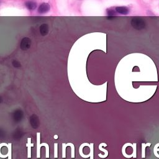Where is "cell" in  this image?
<instances>
[{"mask_svg":"<svg viewBox=\"0 0 159 159\" xmlns=\"http://www.w3.org/2000/svg\"><path fill=\"white\" fill-rule=\"evenodd\" d=\"M131 24L132 26L137 30H141L144 29L146 27V22L145 20L141 18H133L131 21Z\"/></svg>","mask_w":159,"mask_h":159,"instance_id":"1","label":"cell"},{"mask_svg":"<svg viewBox=\"0 0 159 159\" xmlns=\"http://www.w3.org/2000/svg\"><path fill=\"white\" fill-rule=\"evenodd\" d=\"M31 46V40L29 37H24L20 44V48L23 50H28Z\"/></svg>","mask_w":159,"mask_h":159,"instance_id":"2","label":"cell"},{"mask_svg":"<svg viewBox=\"0 0 159 159\" xmlns=\"http://www.w3.org/2000/svg\"><path fill=\"white\" fill-rule=\"evenodd\" d=\"M50 9V6L49 3H43L39 6L37 9V11L39 14H43L48 13Z\"/></svg>","mask_w":159,"mask_h":159,"instance_id":"3","label":"cell"},{"mask_svg":"<svg viewBox=\"0 0 159 159\" xmlns=\"http://www.w3.org/2000/svg\"><path fill=\"white\" fill-rule=\"evenodd\" d=\"M30 124L34 129H37L39 126V117L33 114L30 117Z\"/></svg>","mask_w":159,"mask_h":159,"instance_id":"4","label":"cell"},{"mask_svg":"<svg viewBox=\"0 0 159 159\" xmlns=\"http://www.w3.org/2000/svg\"><path fill=\"white\" fill-rule=\"evenodd\" d=\"M23 112L20 110H16V111H14L13 114L14 120L16 122H19L21 121L23 118Z\"/></svg>","mask_w":159,"mask_h":159,"instance_id":"5","label":"cell"},{"mask_svg":"<svg viewBox=\"0 0 159 159\" xmlns=\"http://www.w3.org/2000/svg\"><path fill=\"white\" fill-rule=\"evenodd\" d=\"M39 31L40 34L42 35V36H45L49 34V25L47 24H42L40 25L39 28Z\"/></svg>","mask_w":159,"mask_h":159,"instance_id":"6","label":"cell"},{"mask_svg":"<svg viewBox=\"0 0 159 159\" xmlns=\"http://www.w3.org/2000/svg\"><path fill=\"white\" fill-rule=\"evenodd\" d=\"M115 10L116 13L123 15H127L130 12L129 9L126 6H117L115 8Z\"/></svg>","mask_w":159,"mask_h":159,"instance_id":"7","label":"cell"},{"mask_svg":"<svg viewBox=\"0 0 159 159\" xmlns=\"http://www.w3.org/2000/svg\"><path fill=\"white\" fill-rule=\"evenodd\" d=\"M25 6L30 11H34L37 8V3L34 1H28L25 3Z\"/></svg>","mask_w":159,"mask_h":159,"instance_id":"8","label":"cell"},{"mask_svg":"<svg viewBox=\"0 0 159 159\" xmlns=\"http://www.w3.org/2000/svg\"><path fill=\"white\" fill-rule=\"evenodd\" d=\"M37 158H40V147L42 146H44L45 145V143H42V144H40V132L37 133Z\"/></svg>","mask_w":159,"mask_h":159,"instance_id":"9","label":"cell"},{"mask_svg":"<svg viewBox=\"0 0 159 159\" xmlns=\"http://www.w3.org/2000/svg\"><path fill=\"white\" fill-rule=\"evenodd\" d=\"M151 146V143H142V158H146V148L147 147H150Z\"/></svg>","mask_w":159,"mask_h":159,"instance_id":"10","label":"cell"},{"mask_svg":"<svg viewBox=\"0 0 159 159\" xmlns=\"http://www.w3.org/2000/svg\"><path fill=\"white\" fill-rule=\"evenodd\" d=\"M106 14L107 15V16H116V10L111 9V8L107 9Z\"/></svg>","mask_w":159,"mask_h":159,"instance_id":"11","label":"cell"},{"mask_svg":"<svg viewBox=\"0 0 159 159\" xmlns=\"http://www.w3.org/2000/svg\"><path fill=\"white\" fill-rule=\"evenodd\" d=\"M34 145L32 144V143H30V138H29L28 139V143L26 144V146L28 147V158H30L31 157V147H33Z\"/></svg>","mask_w":159,"mask_h":159,"instance_id":"12","label":"cell"},{"mask_svg":"<svg viewBox=\"0 0 159 159\" xmlns=\"http://www.w3.org/2000/svg\"><path fill=\"white\" fill-rule=\"evenodd\" d=\"M12 65H13V66H14V67H15V68H19V67H20V66H21V65H20V63L19 62V61L16 60H14L12 61Z\"/></svg>","mask_w":159,"mask_h":159,"instance_id":"13","label":"cell"},{"mask_svg":"<svg viewBox=\"0 0 159 159\" xmlns=\"http://www.w3.org/2000/svg\"><path fill=\"white\" fill-rule=\"evenodd\" d=\"M105 143H101V144L100 145V146H99V149H100V151H102V152H103L105 153V157H106L107 156V155H108V152H107V151H106V150L104 149V148H102V146H103V145H105Z\"/></svg>","mask_w":159,"mask_h":159,"instance_id":"14","label":"cell"},{"mask_svg":"<svg viewBox=\"0 0 159 159\" xmlns=\"http://www.w3.org/2000/svg\"><path fill=\"white\" fill-rule=\"evenodd\" d=\"M70 146L71 147V157L75 158V147L73 144H72V143H68L66 146Z\"/></svg>","mask_w":159,"mask_h":159,"instance_id":"15","label":"cell"},{"mask_svg":"<svg viewBox=\"0 0 159 159\" xmlns=\"http://www.w3.org/2000/svg\"><path fill=\"white\" fill-rule=\"evenodd\" d=\"M54 157L57 158L58 157V145L57 143H55V146H54Z\"/></svg>","mask_w":159,"mask_h":159,"instance_id":"16","label":"cell"},{"mask_svg":"<svg viewBox=\"0 0 159 159\" xmlns=\"http://www.w3.org/2000/svg\"><path fill=\"white\" fill-rule=\"evenodd\" d=\"M159 152V148L158 147L157 145L156 144L154 147V148H153V152H154V154H157V153Z\"/></svg>","mask_w":159,"mask_h":159,"instance_id":"17","label":"cell"},{"mask_svg":"<svg viewBox=\"0 0 159 159\" xmlns=\"http://www.w3.org/2000/svg\"><path fill=\"white\" fill-rule=\"evenodd\" d=\"M63 157L64 158H65V148H66V145H65V143H63Z\"/></svg>","mask_w":159,"mask_h":159,"instance_id":"18","label":"cell"},{"mask_svg":"<svg viewBox=\"0 0 159 159\" xmlns=\"http://www.w3.org/2000/svg\"><path fill=\"white\" fill-rule=\"evenodd\" d=\"M115 18V16H107V19H114Z\"/></svg>","mask_w":159,"mask_h":159,"instance_id":"19","label":"cell"},{"mask_svg":"<svg viewBox=\"0 0 159 159\" xmlns=\"http://www.w3.org/2000/svg\"><path fill=\"white\" fill-rule=\"evenodd\" d=\"M54 138H55V139H57V138H58V136H57V135H55V136H54Z\"/></svg>","mask_w":159,"mask_h":159,"instance_id":"20","label":"cell"},{"mask_svg":"<svg viewBox=\"0 0 159 159\" xmlns=\"http://www.w3.org/2000/svg\"><path fill=\"white\" fill-rule=\"evenodd\" d=\"M3 101V99H2V98H1V96H0V102H1V101Z\"/></svg>","mask_w":159,"mask_h":159,"instance_id":"21","label":"cell"},{"mask_svg":"<svg viewBox=\"0 0 159 159\" xmlns=\"http://www.w3.org/2000/svg\"><path fill=\"white\" fill-rule=\"evenodd\" d=\"M0 4H1V1H0Z\"/></svg>","mask_w":159,"mask_h":159,"instance_id":"22","label":"cell"}]
</instances>
